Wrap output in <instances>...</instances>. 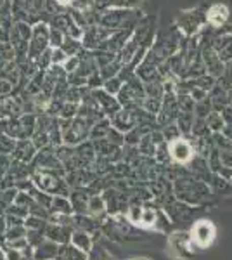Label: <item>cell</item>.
<instances>
[{"mask_svg":"<svg viewBox=\"0 0 232 260\" xmlns=\"http://www.w3.org/2000/svg\"><path fill=\"white\" fill-rule=\"evenodd\" d=\"M144 18L141 7L137 9H126V7H106L97 12V24L104 26L109 31H120L126 28H134Z\"/></svg>","mask_w":232,"mask_h":260,"instance_id":"1","label":"cell"},{"mask_svg":"<svg viewBox=\"0 0 232 260\" xmlns=\"http://www.w3.org/2000/svg\"><path fill=\"white\" fill-rule=\"evenodd\" d=\"M33 184L40 191L50 196H68L70 198V184L66 182V170H33Z\"/></svg>","mask_w":232,"mask_h":260,"instance_id":"2","label":"cell"},{"mask_svg":"<svg viewBox=\"0 0 232 260\" xmlns=\"http://www.w3.org/2000/svg\"><path fill=\"white\" fill-rule=\"evenodd\" d=\"M175 26L184 33L185 39L194 35H200L201 31H205L208 28L205 18V9L203 7H189L184 9L177 14V18L174 19Z\"/></svg>","mask_w":232,"mask_h":260,"instance_id":"3","label":"cell"},{"mask_svg":"<svg viewBox=\"0 0 232 260\" xmlns=\"http://www.w3.org/2000/svg\"><path fill=\"white\" fill-rule=\"evenodd\" d=\"M118 101H120L121 108H141L142 101L146 98V90H144V82L137 77V75H132V77L125 78L123 87L118 92Z\"/></svg>","mask_w":232,"mask_h":260,"instance_id":"4","label":"cell"},{"mask_svg":"<svg viewBox=\"0 0 232 260\" xmlns=\"http://www.w3.org/2000/svg\"><path fill=\"white\" fill-rule=\"evenodd\" d=\"M31 26L33 24L26 23V21L14 19L12 24L9 44L12 45L16 52V61L23 62L28 59V49H29V39H31Z\"/></svg>","mask_w":232,"mask_h":260,"instance_id":"5","label":"cell"},{"mask_svg":"<svg viewBox=\"0 0 232 260\" xmlns=\"http://www.w3.org/2000/svg\"><path fill=\"white\" fill-rule=\"evenodd\" d=\"M50 47V26L47 21H39L31 26V39H29L28 61L35 62L42 52Z\"/></svg>","mask_w":232,"mask_h":260,"instance_id":"6","label":"cell"},{"mask_svg":"<svg viewBox=\"0 0 232 260\" xmlns=\"http://www.w3.org/2000/svg\"><path fill=\"white\" fill-rule=\"evenodd\" d=\"M175 192L179 198L189 203H200V200L203 196L208 194V187L201 182L200 179H191V177H182L175 180Z\"/></svg>","mask_w":232,"mask_h":260,"instance_id":"7","label":"cell"},{"mask_svg":"<svg viewBox=\"0 0 232 260\" xmlns=\"http://www.w3.org/2000/svg\"><path fill=\"white\" fill-rule=\"evenodd\" d=\"M167 148L170 160L177 163V165H189L192 161V158L196 156V149H194L191 139L184 136L177 137L174 141H168Z\"/></svg>","mask_w":232,"mask_h":260,"instance_id":"8","label":"cell"},{"mask_svg":"<svg viewBox=\"0 0 232 260\" xmlns=\"http://www.w3.org/2000/svg\"><path fill=\"white\" fill-rule=\"evenodd\" d=\"M113 31L106 30L104 26H101V24H92V26H88L83 30L82 33V47L87 49V50H92V52H95V50H101L104 47V44L108 42V39L111 37Z\"/></svg>","mask_w":232,"mask_h":260,"instance_id":"9","label":"cell"},{"mask_svg":"<svg viewBox=\"0 0 232 260\" xmlns=\"http://www.w3.org/2000/svg\"><path fill=\"white\" fill-rule=\"evenodd\" d=\"M189 236H191V241L194 246H197V248H208L213 243L215 236H217V229H215L212 220L203 219V220H197L196 224L192 225Z\"/></svg>","mask_w":232,"mask_h":260,"instance_id":"10","label":"cell"},{"mask_svg":"<svg viewBox=\"0 0 232 260\" xmlns=\"http://www.w3.org/2000/svg\"><path fill=\"white\" fill-rule=\"evenodd\" d=\"M168 253L170 257L174 258H180V260H185L192 255V250H194V245L191 241V236L189 233H175L170 236L168 240Z\"/></svg>","mask_w":232,"mask_h":260,"instance_id":"11","label":"cell"},{"mask_svg":"<svg viewBox=\"0 0 232 260\" xmlns=\"http://www.w3.org/2000/svg\"><path fill=\"white\" fill-rule=\"evenodd\" d=\"M205 18H206V24H208L212 30H220V28L227 26V23H229L230 9L227 4H222V2L210 4L205 9Z\"/></svg>","mask_w":232,"mask_h":260,"instance_id":"12","label":"cell"},{"mask_svg":"<svg viewBox=\"0 0 232 260\" xmlns=\"http://www.w3.org/2000/svg\"><path fill=\"white\" fill-rule=\"evenodd\" d=\"M49 24L57 30H61L64 35L73 37V39H82V33L83 30L77 24V21L73 19V16L70 14V11L64 12H59V14H54L52 18L49 19Z\"/></svg>","mask_w":232,"mask_h":260,"instance_id":"13","label":"cell"},{"mask_svg":"<svg viewBox=\"0 0 232 260\" xmlns=\"http://www.w3.org/2000/svg\"><path fill=\"white\" fill-rule=\"evenodd\" d=\"M92 95H94L99 111L103 113L104 116H108V118H111L116 111L121 110V104H120V101H118L116 95H111L109 92L104 90L103 87L92 89Z\"/></svg>","mask_w":232,"mask_h":260,"instance_id":"14","label":"cell"},{"mask_svg":"<svg viewBox=\"0 0 232 260\" xmlns=\"http://www.w3.org/2000/svg\"><path fill=\"white\" fill-rule=\"evenodd\" d=\"M109 121H111V127L116 128L118 132H121L123 136L137 125L136 113H134V110H130V108H121L120 111H116L115 115L109 118Z\"/></svg>","mask_w":232,"mask_h":260,"instance_id":"15","label":"cell"},{"mask_svg":"<svg viewBox=\"0 0 232 260\" xmlns=\"http://www.w3.org/2000/svg\"><path fill=\"white\" fill-rule=\"evenodd\" d=\"M37 153H39V149L35 148L31 139H19V141H16L14 151H12V158H14L16 161L31 163L33 158L37 156Z\"/></svg>","mask_w":232,"mask_h":260,"instance_id":"16","label":"cell"},{"mask_svg":"<svg viewBox=\"0 0 232 260\" xmlns=\"http://www.w3.org/2000/svg\"><path fill=\"white\" fill-rule=\"evenodd\" d=\"M44 234H45V238H47V240L57 243V245H66V243H70L71 229H70V225L49 222V224H45Z\"/></svg>","mask_w":232,"mask_h":260,"instance_id":"17","label":"cell"},{"mask_svg":"<svg viewBox=\"0 0 232 260\" xmlns=\"http://www.w3.org/2000/svg\"><path fill=\"white\" fill-rule=\"evenodd\" d=\"M59 255V245L54 241L42 240L37 245V250L33 251V260H54Z\"/></svg>","mask_w":232,"mask_h":260,"instance_id":"18","label":"cell"},{"mask_svg":"<svg viewBox=\"0 0 232 260\" xmlns=\"http://www.w3.org/2000/svg\"><path fill=\"white\" fill-rule=\"evenodd\" d=\"M71 245L77 246L78 250L85 251V253H88V251L92 250V240L90 236H88L87 231H82V229H75L71 231Z\"/></svg>","mask_w":232,"mask_h":260,"instance_id":"19","label":"cell"},{"mask_svg":"<svg viewBox=\"0 0 232 260\" xmlns=\"http://www.w3.org/2000/svg\"><path fill=\"white\" fill-rule=\"evenodd\" d=\"M57 260H88V258H87L85 251L78 250L77 246L66 243V245H62L61 248H59Z\"/></svg>","mask_w":232,"mask_h":260,"instance_id":"20","label":"cell"},{"mask_svg":"<svg viewBox=\"0 0 232 260\" xmlns=\"http://www.w3.org/2000/svg\"><path fill=\"white\" fill-rule=\"evenodd\" d=\"M146 0H97V9H106V7H126V9H137Z\"/></svg>","mask_w":232,"mask_h":260,"instance_id":"21","label":"cell"},{"mask_svg":"<svg viewBox=\"0 0 232 260\" xmlns=\"http://www.w3.org/2000/svg\"><path fill=\"white\" fill-rule=\"evenodd\" d=\"M50 213H66L71 215L73 213V207H71V201L68 196H52V203L49 208Z\"/></svg>","mask_w":232,"mask_h":260,"instance_id":"22","label":"cell"},{"mask_svg":"<svg viewBox=\"0 0 232 260\" xmlns=\"http://www.w3.org/2000/svg\"><path fill=\"white\" fill-rule=\"evenodd\" d=\"M106 212V201H104L103 196H97V194H92L90 198H88V203H87V212L88 215H92L95 219V217H101L103 213Z\"/></svg>","mask_w":232,"mask_h":260,"instance_id":"23","label":"cell"},{"mask_svg":"<svg viewBox=\"0 0 232 260\" xmlns=\"http://www.w3.org/2000/svg\"><path fill=\"white\" fill-rule=\"evenodd\" d=\"M205 123H206V127H208V130L212 134H218V132H222V128H223V125H225V121H223L220 111L212 110V111H210V115L205 118Z\"/></svg>","mask_w":232,"mask_h":260,"instance_id":"24","label":"cell"},{"mask_svg":"<svg viewBox=\"0 0 232 260\" xmlns=\"http://www.w3.org/2000/svg\"><path fill=\"white\" fill-rule=\"evenodd\" d=\"M61 49L66 52V56H77V54L82 50V42H80L78 39H73V37H68L66 35L64 37V40H62V44H61Z\"/></svg>","mask_w":232,"mask_h":260,"instance_id":"25","label":"cell"},{"mask_svg":"<svg viewBox=\"0 0 232 260\" xmlns=\"http://www.w3.org/2000/svg\"><path fill=\"white\" fill-rule=\"evenodd\" d=\"M144 90H146V98L163 99V95H164V89H163V82L161 80H154V82L144 83Z\"/></svg>","mask_w":232,"mask_h":260,"instance_id":"26","label":"cell"},{"mask_svg":"<svg viewBox=\"0 0 232 260\" xmlns=\"http://www.w3.org/2000/svg\"><path fill=\"white\" fill-rule=\"evenodd\" d=\"M123 78L120 77V75H116V77H111V78H108V80H104L103 82V89L109 92L111 95H118V92H120V89L123 87Z\"/></svg>","mask_w":232,"mask_h":260,"instance_id":"27","label":"cell"},{"mask_svg":"<svg viewBox=\"0 0 232 260\" xmlns=\"http://www.w3.org/2000/svg\"><path fill=\"white\" fill-rule=\"evenodd\" d=\"M141 108L147 113H151V115H158L159 110H161V99L158 98H144V101H142Z\"/></svg>","mask_w":232,"mask_h":260,"instance_id":"28","label":"cell"},{"mask_svg":"<svg viewBox=\"0 0 232 260\" xmlns=\"http://www.w3.org/2000/svg\"><path fill=\"white\" fill-rule=\"evenodd\" d=\"M12 161H14L12 154L0 153V180L6 177L7 174H9V170H11V167H12Z\"/></svg>","mask_w":232,"mask_h":260,"instance_id":"29","label":"cell"},{"mask_svg":"<svg viewBox=\"0 0 232 260\" xmlns=\"http://www.w3.org/2000/svg\"><path fill=\"white\" fill-rule=\"evenodd\" d=\"M50 26V24H49ZM64 33L61 30H57V28L50 26V47H61L62 40H64Z\"/></svg>","mask_w":232,"mask_h":260,"instance_id":"30","label":"cell"},{"mask_svg":"<svg viewBox=\"0 0 232 260\" xmlns=\"http://www.w3.org/2000/svg\"><path fill=\"white\" fill-rule=\"evenodd\" d=\"M52 64H64V61L68 59V56H66V52L62 50L61 47H52Z\"/></svg>","mask_w":232,"mask_h":260,"instance_id":"31","label":"cell"},{"mask_svg":"<svg viewBox=\"0 0 232 260\" xmlns=\"http://www.w3.org/2000/svg\"><path fill=\"white\" fill-rule=\"evenodd\" d=\"M78 64H80V57H78V54L77 56H70L68 59L64 61V64H62V68H64L66 73H73L75 70L78 68Z\"/></svg>","mask_w":232,"mask_h":260,"instance_id":"32","label":"cell"},{"mask_svg":"<svg viewBox=\"0 0 232 260\" xmlns=\"http://www.w3.org/2000/svg\"><path fill=\"white\" fill-rule=\"evenodd\" d=\"M187 94L191 95L194 103H200V101H203V99L208 98V92L203 90V89H200V87H196V85H194L192 89L187 92Z\"/></svg>","mask_w":232,"mask_h":260,"instance_id":"33","label":"cell"},{"mask_svg":"<svg viewBox=\"0 0 232 260\" xmlns=\"http://www.w3.org/2000/svg\"><path fill=\"white\" fill-rule=\"evenodd\" d=\"M220 161L222 167L232 169V149H222L220 151Z\"/></svg>","mask_w":232,"mask_h":260,"instance_id":"34","label":"cell"},{"mask_svg":"<svg viewBox=\"0 0 232 260\" xmlns=\"http://www.w3.org/2000/svg\"><path fill=\"white\" fill-rule=\"evenodd\" d=\"M220 115H222L223 121H225V125H230L232 123V104H229V106H225V108H222Z\"/></svg>","mask_w":232,"mask_h":260,"instance_id":"35","label":"cell"},{"mask_svg":"<svg viewBox=\"0 0 232 260\" xmlns=\"http://www.w3.org/2000/svg\"><path fill=\"white\" fill-rule=\"evenodd\" d=\"M90 260H111V258L108 257V253L103 248H95V251L92 253Z\"/></svg>","mask_w":232,"mask_h":260,"instance_id":"36","label":"cell"},{"mask_svg":"<svg viewBox=\"0 0 232 260\" xmlns=\"http://www.w3.org/2000/svg\"><path fill=\"white\" fill-rule=\"evenodd\" d=\"M54 2L57 4L59 7H61V9H64V11H68L71 6H73V2L75 0H54Z\"/></svg>","mask_w":232,"mask_h":260,"instance_id":"37","label":"cell"},{"mask_svg":"<svg viewBox=\"0 0 232 260\" xmlns=\"http://www.w3.org/2000/svg\"><path fill=\"white\" fill-rule=\"evenodd\" d=\"M9 2H11V0H0V7L6 6V4H9Z\"/></svg>","mask_w":232,"mask_h":260,"instance_id":"38","label":"cell"},{"mask_svg":"<svg viewBox=\"0 0 232 260\" xmlns=\"http://www.w3.org/2000/svg\"><path fill=\"white\" fill-rule=\"evenodd\" d=\"M6 98H7V95H2V94H0V103H2V101L6 99Z\"/></svg>","mask_w":232,"mask_h":260,"instance_id":"39","label":"cell"},{"mask_svg":"<svg viewBox=\"0 0 232 260\" xmlns=\"http://www.w3.org/2000/svg\"><path fill=\"white\" fill-rule=\"evenodd\" d=\"M130 260H146V258H130Z\"/></svg>","mask_w":232,"mask_h":260,"instance_id":"40","label":"cell"}]
</instances>
